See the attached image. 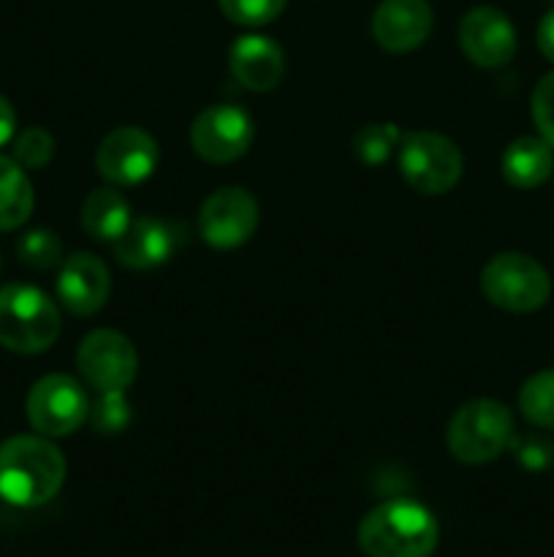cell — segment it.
<instances>
[{"instance_id":"cell-1","label":"cell","mask_w":554,"mask_h":557,"mask_svg":"<svg viewBox=\"0 0 554 557\" xmlns=\"http://www.w3.org/2000/svg\"><path fill=\"white\" fill-rule=\"evenodd\" d=\"M65 457L47 435H16L0 446V498L33 509L60 493Z\"/></svg>"},{"instance_id":"cell-2","label":"cell","mask_w":554,"mask_h":557,"mask_svg":"<svg viewBox=\"0 0 554 557\" xmlns=\"http://www.w3.org/2000/svg\"><path fill=\"white\" fill-rule=\"evenodd\" d=\"M438 536L432 511L411 498L375 506L358 525V547L367 557H429Z\"/></svg>"},{"instance_id":"cell-3","label":"cell","mask_w":554,"mask_h":557,"mask_svg":"<svg viewBox=\"0 0 554 557\" xmlns=\"http://www.w3.org/2000/svg\"><path fill=\"white\" fill-rule=\"evenodd\" d=\"M60 310L41 288L9 283L0 288V346L16 354H41L60 337Z\"/></svg>"},{"instance_id":"cell-4","label":"cell","mask_w":554,"mask_h":557,"mask_svg":"<svg viewBox=\"0 0 554 557\" xmlns=\"http://www.w3.org/2000/svg\"><path fill=\"white\" fill-rule=\"evenodd\" d=\"M514 441V417L498 400H470L456 408L445 430L449 451L465 466H483L503 455Z\"/></svg>"},{"instance_id":"cell-5","label":"cell","mask_w":554,"mask_h":557,"mask_svg":"<svg viewBox=\"0 0 554 557\" xmlns=\"http://www.w3.org/2000/svg\"><path fill=\"white\" fill-rule=\"evenodd\" d=\"M481 292L505 313H536L552 297V277L532 256L505 250L481 270Z\"/></svg>"},{"instance_id":"cell-6","label":"cell","mask_w":554,"mask_h":557,"mask_svg":"<svg viewBox=\"0 0 554 557\" xmlns=\"http://www.w3.org/2000/svg\"><path fill=\"white\" fill-rule=\"evenodd\" d=\"M465 172L459 147L435 131H411L400 141V174L413 190L440 196L456 188Z\"/></svg>"},{"instance_id":"cell-7","label":"cell","mask_w":554,"mask_h":557,"mask_svg":"<svg viewBox=\"0 0 554 557\" xmlns=\"http://www.w3.org/2000/svg\"><path fill=\"white\" fill-rule=\"evenodd\" d=\"M27 422L38 435L65 438L76 433L90 417V400L76 379L65 373H49L33 384L27 395Z\"/></svg>"},{"instance_id":"cell-8","label":"cell","mask_w":554,"mask_h":557,"mask_svg":"<svg viewBox=\"0 0 554 557\" xmlns=\"http://www.w3.org/2000/svg\"><path fill=\"white\" fill-rule=\"evenodd\" d=\"M76 368L87 386L98 395L128 392L139 373V354L134 343L114 330H92L76 348Z\"/></svg>"},{"instance_id":"cell-9","label":"cell","mask_w":554,"mask_h":557,"mask_svg":"<svg viewBox=\"0 0 554 557\" xmlns=\"http://www.w3.org/2000/svg\"><path fill=\"white\" fill-rule=\"evenodd\" d=\"M261 221L259 201L239 185H226L210 194L201 205L196 226L201 239L215 250H234L248 243Z\"/></svg>"},{"instance_id":"cell-10","label":"cell","mask_w":554,"mask_h":557,"mask_svg":"<svg viewBox=\"0 0 554 557\" xmlns=\"http://www.w3.org/2000/svg\"><path fill=\"white\" fill-rule=\"evenodd\" d=\"M161 163V147L155 136L136 125H119L109 131L96 147V169L109 185H139Z\"/></svg>"},{"instance_id":"cell-11","label":"cell","mask_w":554,"mask_h":557,"mask_svg":"<svg viewBox=\"0 0 554 557\" xmlns=\"http://www.w3.org/2000/svg\"><path fill=\"white\" fill-rule=\"evenodd\" d=\"M255 125L242 107L215 103L190 125V147L206 163H234L250 150Z\"/></svg>"},{"instance_id":"cell-12","label":"cell","mask_w":554,"mask_h":557,"mask_svg":"<svg viewBox=\"0 0 554 557\" xmlns=\"http://www.w3.org/2000/svg\"><path fill=\"white\" fill-rule=\"evenodd\" d=\"M459 47L478 69H500L516 54L514 22L494 5L470 9L459 22Z\"/></svg>"},{"instance_id":"cell-13","label":"cell","mask_w":554,"mask_h":557,"mask_svg":"<svg viewBox=\"0 0 554 557\" xmlns=\"http://www.w3.org/2000/svg\"><path fill=\"white\" fill-rule=\"evenodd\" d=\"M429 0H380L373 14V36L386 52H413L432 33Z\"/></svg>"},{"instance_id":"cell-14","label":"cell","mask_w":554,"mask_h":557,"mask_svg":"<svg viewBox=\"0 0 554 557\" xmlns=\"http://www.w3.org/2000/svg\"><path fill=\"white\" fill-rule=\"evenodd\" d=\"M112 277L96 253H74L63 259L58 275V297L74 315H92L106 305Z\"/></svg>"},{"instance_id":"cell-15","label":"cell","mask_w":554,"mask_h":557,"mask_svg":"<svg viewBox=\"0 0 554 557\" xmlns=\"http://www.w3.org/2000/svg\"><path fill=\"white\" fill-rule=\"evenodd\" d=\"M228 69L234 79L253 92L275 90L286 74V54L277 41L259 33L239 36L228 49Z\"/></svg>"},{"instance_id":"cell-16","label":"cell","mask_w":554,"mask_h":557,"mask_svg":"<svg viewBox=\"0 0 554 557\" xmlns=\"http://www.w3.org/2000/svg\"><path fill=\"white\" fill-rule=\"evenodd\" d=\"M114 256L128 270H152L174 253V234L158 218H134L123 234L112 243Z\"/></svg>"},{"instance_id":"cell-17","label":"cell","mask_w":554,"mask_h":557,"mask_svg":"<svg viewBox=\"0 0 554 557\" xmlns=\"http://www.w3.org/2000/svg\"><path fill=\"white\" fill-rule=\"evenodd\" d=\"M500 169H503L505 183L514 188H541L554 172V150L541 136H519L505 147Z\"/></svg>"},{"instance_id":"cell-18","label":"cell","mask_w":554,"mask_h":557,"mask_svg":"<svg viewBox=\"0 0 554 557\" xmlns=\"http://www.w3.org/2000/svg\"><path fill=\"white\" fill-rule=\"evenodd\" d=\"M79 221L92 239L114 243L128 228L134 215H130L128 199L114 185H106V188H96L87 194V199L81 201Z\"/></svg>"},{"instance_id":"cell-19","label":"cell","mask_w":554,"mask_h":557,"mask_svg":"<svg viewBox=\"0 0 554 557\" xmlns=\"http://www.w3.org/2000/svg\"><path fill=\"white\" fill-rule=\"evenodd\" d=\"M36 196L25 169L14 158L0 156V232L20 228L30 218Z\"/></svg>"},{"instance_id":"cell-20","label":"cell","mask_w":554,"mask_h":557,"mask_svg":"<svg viewBox=\"0 0 554 557\" xmlns=\"http://www.w3.org/2000/svg\"><path fill=\"white\" fill-rule=\"evenodd\" d=\"M519 411L532 428L554 430V370H541L521 384Z\"/></svg>"},{"instance_id":"cell-21","label":"cell","mask_w":554,"mask_h":557,"mask_svg":"<svg viewBox=\"0 0 554 557\" xmlns=\"http://www.w3.org/2000/svg\"><path fill=\"white\" fill-rule=\"evenodd\" d=\"M402 131L394 123H367L353 136V156L367 166H380L400 150Z\"/></svg>"},{"instance_id":"cell-22","label":"cell","mask_w":554,"mask_h":557,"mask_svg":"<svg viewBox=\"0 0 554 557\" xmlns=\"http://www.w3.org/2000/svg\"><path fill=\"white\" fill-rule=\"evenodd\" d=\"M16 253H20L22 264L30 267V270H52L60 264L63 243L49 228H30L16 243Z\"/></svg>"},{"instance_id":"cell-23","label":"cell","mask_w":554,"mask_h":557,"mask_svg":"<svg viewBox=\"0 0 554 557\" xmlns=\"http://www.w3.org/2000/svg\"><path fill=\"white\" fill-rule=\"evenodd\" d=\"M217 3L234 25L261 27L280 16L288 0H217Z\"/></svg>"},{"instance_id":"cell-24","label":"cell","mask_w":554,"mask_h":557,"mask_svg":"<svg viewBox=\"0 0 554 557\" xmlns=\"http://www.w3.org/2000/svg\"><path fill=\"white\" fill-rule=\"evenodd\" d=\"M54 158V139L41 125H30L14 139V161L22 169H43Z\"/></svg>"},{"instance_id":"cell-25","label":"cell","mask_w":554,"mask_h":557,"mask_svg":"<svg viewBox=\"0 0 554 557\" xmlns=\"http://www.w3.org/2000/svg\"><path fill=\"white\" fill-rule=\"evenodd\" d=\"M90 424L96 433L117 435L130 424V406L125 400V392L114 395H98V400L90 406Z\"/></svg>"},{"instance_id":"cell-26","label":"cell","mask_w":554,"mask_h":557,"mask_svg":"<svg viewBox=\"0 0 554 557\" xmlns=\"http://www.w3.org/2000/svg\"><path fill=\"white\" fill-rule=\"evenodd\" d=\"M530 114L538 128V136L554 150V71L543 76L536 85V90H532Z\"/></svg>"},{"instance_id":"cell-27","label":"cell","mask_w":554,"mask_h":557,"mask_svg":"<svg viewBox=\"0 0 554 557\" xmlns=\"http://www.w3.org/2000/svg\"><path fill=\"white\" fill-rule=\"evenodd\" d=\"M516 451V460L527 468V471H543L554 462V446L549 441L538 438V435H527V438L511 441Z\"/></svg>"},{"instance_id":"cell-28","label":"cell","mask_w":554,"mask_h":557,"mask_svg":"<svg viewBox=\"0 0 554 557\" xmlns=\"http://www.w3.org/2000/svg\"><path fill=\"white\" fill-rule=\"evenodd\" d=\"M536 41H538V49H541L543 58L552 60L554 63V9L549 11V14H543V20L538 22Z\"/></svg>"},{"instance_id":"cell-29","label":"cell","mask_w":554,"mask_h":557,"mask_svg":"<svg viewBox=\"0 0 554 557\" xmlns=\"http://www.w3.org/2000/svg\"><path fill=\"white\" fill-rule=\"evenodd\" d=\"M16 134V112L9 98L0 96V147L9 145Z\"/></svg>"},{"instance_id":"cell-30","label":"cell","mask_w":554,"mask_h":557,"mask_svg":"<svg viewBox=\"0 0 554 557\" xmlns=\"http://www.w3.org/2000/svg\"><path fill=\"white\" fill-rule=\"evenodd\" d=\"M0 270H3V259H0Z\"/></svg>"}]
</instances>
